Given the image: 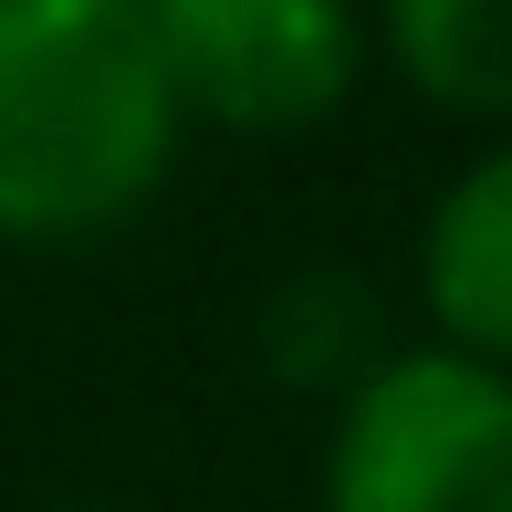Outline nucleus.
<instances>
[{"label": "nucleus", "mask_w": 512, "mask_h": 512, "mask_svg": "<svg viewBox=\"0 0 512 512\" xmlns=\"http://www.w3.org/2000/svg\"><path fill=\"white\" fill-rule=\"evenodd\" d=\"M377 53L439 115H512V0H377Z\"/></svg>", "instance_id": "nucleus-5"}, {"label": "nucleus", "mask_w": 512, "mask_h": 512, "mask_svg": "<svg viewBox=\"0 0 512 512\" xmlns=\"http://www.w3.org/2000/svg\"><path fill=\"white\" fill-rule=\"evenodd\" d=\"M418 314L429 345L512 377V136L460 157L418 209Z\"/></svg>", "instance_id": "nucleus-4"}, {"label": "nucleus", "mask_w": 512, "mask_h": 512, "mask_svg": "<svg viewBox=\"0 0 512 512\" xmlns=\"http://www.w3.org/2000/svg\"><path fill=\"white\" fill-rule=\"evenodd\" d=\"M189 115L136 0H0V241L63 251L136 220Z\"/></svg>", "instance_id": "nucleus-1"}, {"label": "nucleus", "mask_w": 512, "mask_h": 512, "mask_svg": "<svg viewBox=\"0 0 512 512\" xmlns=\"http://www.w3.org/2000/svg\"><path fill=\"white\" fill-rule=\"evenodd\" d=\"M189 126L304 136L366 74V0H136Z\"/></svg>", "instance_id": "nucleus-3"}, {"label": "nucleus", "mask_w": 512, "mask_h": 512, "mask_svg": "<svg viewBox=\"0 0 512 512\" xmlns=\"http://www.w3.org/2000/svg\"><path fill=\"white\" fill-rule=\"evenodd\" d=\"M324 512H512V377L450 345L377 356L324 429Z\"/></svg>", "instance_id": "nucleus-2"}, {"label": "nucleus", "mask_w": 512, "mask_h": 512, "mask_svg": "<svg viewBox=\"0 0 512 512\" xmlns=\"http://www.w3.org/2000/svg\"><path fill=\"white\" fill-rule=\"evenodd\" d=\"M53 512H136V502H115V492H74V502H53Z\"/></svg>", "instance_id": "nucleus-6"}]
</instances>
